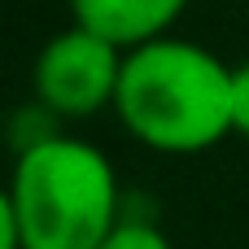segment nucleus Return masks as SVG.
<instances>
[{"label": "nucleus", "instance_id": "f257e3e1", "mask_svg": "<svg viewBox=\"0 0 249 249\" xmlns=\"http://www.w3.org/2000/svg\"><path fill=\"white\" fill-rule=\"evenodd\" d=\"M114 114L158 153H206L232 136V66L175 35L140 44L123 57Z\"/></svg>", "mask_w": 249, "mask_h": 249}, {"label": "nucleus", "instance_id": "f03ea898", "mask_svg": "<svg viewBox=\"0 0 249 249\" xmlns=\"http://www.w3.org/2000/svg\"><path fill=\"white\" fill-rule=\"evenodd\" d=\"M9 197L22 249H101L123 223L109 158L61 131L18 153Z\"/></svg>", "mask_w": 249, "mask_h": 249}, {"label": "nucleus", "instance_id": "7ed1b4c3", "mask_svg": "<svg viewBox=\"0 0 249 249\" xmlns=\"http://www.w3.org/2000/svg\"><path fill=\"white\" fill-rule=\"evenodd\" d=\"M123 48H114L109 39L83 31V26H66L57 31L31 70L35 83V101L57 114V118H92L105 105H114L118 96V79H123Z\"/></svg>", "mask_w": 249, "mask_h": 249}, {"label": "nucleus", "instance_id": "20e7f679", "mask_svg": "<svg viewBox=\"0 0 249 249\" xmlns=\"http://www.w3.org/2000/svg\"><path fill=\"white\" fill-rule=\"evenodd\" d=\"M184 9H188V0H70L74 26L109 39L123 53L171 35V26L179 22Z\"/></svg>", "mask_w": 249, "mask_h": 249}, {"label": "nucleus", "instance_id": "39448f33", "mask_svg": "<svg viewBox=\"0 0 249 249\" xmlns=\"http://www.w3.org/2000/svg\"><path fill=\"white\" fill-rule=\"evenodd\" d=\"M101 249H171V241L153 228V223H118V232L105 241Z\"/></svg>", "mask_w": 249, "mask_h": 249}, {"label": "nucleus", "instance_id": "423d86ee", "mask_svg": "<svg viewBox=\"0 0 249 249\" xmlns=\"http://www.w3.org/2000/svg\"><path fill=\"white\" fill-rule=\"evenodd\" d=\"M232 131L249 140V61L232 66Z\"/></svg>", "mask_w": 249, "mask_h": 249}, {"label": "nucleus", "instance_id": "0eeeda50", "mask_svg": "<svg viewBox=\"0 0 249 249\" xmlns=\"http://www.w3.org/2000/svg\"><path fill=\"white\" fill-rule=\"evenodd\" d=\"M0 249H22V232H18V214H13L9 188H0Z\"/></svg>", "mask_w": 249, "mask_h": 249}]
</instances>
